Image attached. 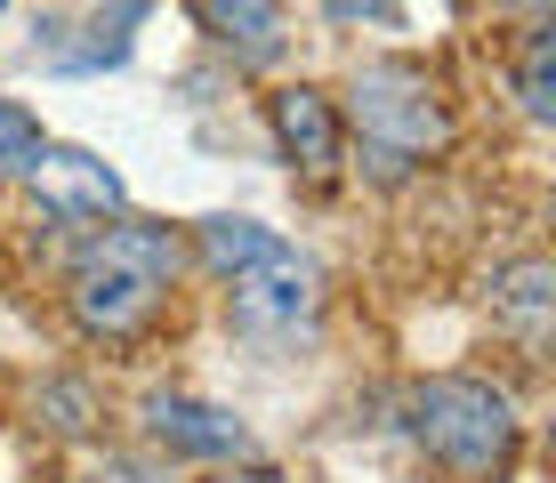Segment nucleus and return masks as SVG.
I'll use <instances>...</instances> for the list:
<instances>
[{"label": "nucleus", "instance_id": "obj_1", "mask_svg": "<svg viewBox=\"0 0 556 483\" xmlns=\"http://www.w3.org/2000/svg\"><path fill=\"white\" fill-rule=\"evenodd\" d=\"M169 275H178V234L169 226H105L73 258V315L98 339H129L162 306Z\"/></svg>", "mask_w": 556, "mask_h": 483}, {"label": "nucleus", "instance_id": "obj_2", "mask_svg": "<svg viewBox=\"0 0 556 483\" xmlns=\"http://www.w3.org/2000/svg\"><path fill=\"white\" fill-rule=\"evenodd\" d=\"M412 443L452 475H501L516 459V411L501 386L428 379V386H412Z\"/></svg>", "mask_w": 556, "mask_h": 483}, {"label": "nucleus", "instance_id": "obj_3", "mask_svg": "<svg viewBox=\"0 0 556 483\" xmlns=\"http://www.w3.org/2000/svg\"><path fill=\"white\" fill-rule=\"evenodd\" d=\"M355 122L379 153H428L452 138V113L435 105V81L419 65H363L355 73Z\"/></svg>", "mask_w": 556, "mask_h": 483}, {"label": "nucleus", "instance_id": "obj_4", "mask_svg": "<svg viewBox=\"0 0 556 483\" xmlns=\"http://www.w3.org/2000/svg\"><path fill=\"white\" fill-rule=\"evenodd\" d=\"M235 315L251 322V331H299V322L315 315V266H306L291 242H282L275 258L242 266L235 275Z\"/></svg>", "mask_w": 556, "mask_h": 483}, {"label": "nucleus", "instance_id": "obj_5", "mask_svg": "<svg viewBox=\"0 0 556 483\" xmlns=\"http://www.w3.org/2000/svg\"><path fill=\"white\" fill-rule=\"evenodd\" d=\"M33 186H41L49 218H113L122 209V178H113L98 153H73V145H41Z\"/></svg>", "mask_w": 556, "mask_h": 483}, {"label": "nucleus", "instance_id": "obj_6", "mask_svg": "<svg viewBox=\"0 0 556 483\" xmlns=\"http://www.w3.org/2000/svg\"><path fill=\"white\" fill-rule=\"evenodd\" d=\"M146 435L162 443V452H178V459H235L242 443H251L235 411L194 403V395H153L146 403Z\"/></svg>", "mask_w": 556, "mask_h": 483}, {"label": "nucleus", "instance_id": "obj_7", "mask_svg": "<svg viewBox=\"0 0 556 483\" xmlns=\"http://www.w3.org/2000/svg\"><path fill=\"white\" fill-rule=\"evenodd\" d=\"M275 138L282 153H291L299 169H339V113H331V97H315V89H282L275 97Z\"/></svg>", "mask_w": 556, "mask_h": 483}, {"label": "nucleus", "instance_id": "obj_8", "mask_svg": "<svg viewBox=\"0 0 556 483\" xmlns=\"http://www.w3.org/2000/svg\"><path fill=\"white\" fill-rule=\"evenodd\" d=\"M194 16H202L210 41H226L235 56H251V65H266V56L282 49V16H275V0H194Z\"/></svg>", "mask_w": 556, "mask_h": 483}, {"label": "nucleus", "instance_id": "obj_9", "mask_svg": "<svg viewBox=\"0 0 556 483\" xmlns=\"http://www.w3.org/2000/svg\"><path fill=\"white\" fill-rule=\"evenodd\" d=\"M548 306H556V275H548L541 258L508 266V275L492 282V315H501V322H516V331H525L532 346L548 339Z\"/></svg>", "mask_w": 556, "mask_h": 483}, {"label": "nucleus", "instance_id": "obj_10", "mask_svg": "<svg viewBox=\"0 0 556 483\" xmlns=\"http://www.w3.org/2000/svg\"><path fill=\"white\" fill-rule=\"evenodd\" d=\"M282 234H266L258 218H202V258L218 266L226 282L242 275V266H258V258H275Z\"/></svg>", "mask_w": 556, "mask_h": 483}, {"label": "nucleus", "instance_id": "obj_11", "mask_svg": "<svg viewBox=\"0 0 556 483\" xmlns=\"http://www.w3.org/2000/svg\"><path fill=\"white\" fill-rule=\"evenodd\" d=\"M516 97H525V113H532V122H548V113H556V25H532V33H525Z\"/></svg>", "mask_w": 556, "mask_h": 483}, {"label": "nucleus", "instance_id": "obj_12", "mask_svg": "<svg viewBox=\"0 0 556 483\" xmlns=\"http://www.w3.org/2000/svg\"><path fill=\"white\" fill-rule=\"evenodd\" d=\"M33 162H41V122L16 97H0V178H33Z\"/></svg>", "mask_w": 556, "mask_h": 483}, {"label": "nucleus", "instance_id": "obj_13", "mask_svg": "<svg viewBox=\"0 0 556 483\" xmlns=\"http://www.w3.org/2000/svg\"><path fill=\"white\" fill-rule=\"evenodd\" d=\"M89 483H169V475H153V468H129V459H113V468H98Z\"/></svg>", "mask_w": 556, "mask_h": 483}, {"label": "nucleus", "instance_id": "obj_14", "mask_svg": "<svg viewBox=\"0 0 556 483\" xmlns=\"http://www.w3.org/2000/svg\"><path fill=\"white\" fill-rule=\"evenodd\" d=\"M218 483H282V475H266V468H242V475H235V468H226Z\"/></svg>", "mask_w": 556, "mask_h": 483}, {"label": "nucleus", "instance_id": "obj_15", "mask_svg": "<svg viewBox=\"0 0 556 483\" xmlns=\"http://www.w3.org/2000/svg\"><path fill=\"white\" fill-rule=\"evenodd\" d=\"M516 9H548V0H516Z\"/></svg>", "mask_w": 556, "mask_h": 483}, {"label": "nucleus", "instance_id": "obj_16", "mask_svg": "<svg viewBox=\"0 0 556 483\" xmlns=\"http://www.w3.org/2000/svg\"><path fill=\"white\" fill-rule=\"evenodd\" d=\"M452 9H459V0H452Z\"/></svg>", "mask_w": 556, "mask_h": 483}]
</instances>
